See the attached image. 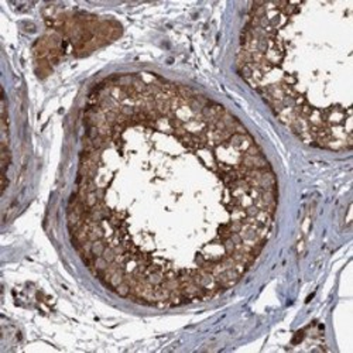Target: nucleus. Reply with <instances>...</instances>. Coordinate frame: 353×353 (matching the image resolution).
Returning <instances> with one entry per match:
<instances>
[{"label": "nucleus", "mask_w": 353, "mask_h": 353, "mask_svg": "<svg viewBox=\"0 0 353 353\" xmlns=\"http://www.w3.org/2000/svg\"><path fill=\"white\" fill-rule=\"evenodd\" d=\"M238 67L305 144L352 149L353 2L254 3L241 34Z\"/></svg>", "instance_id": "nucleus-2"}, {"label": "nucleus", "mask_w": 353, "mask_h": 353, "mask_svg": "<svg viewBox=\"0 0 353 353\" xmlns=\"http://www.w3.org/2000/svg\"><path fill=\"white\" fill-rule=\"evenodd\" d=\"M71 243L121 299L171 308L211 300L254 266L279 185L236 116L150 72L105 78L88 97Z\"/></svg>", "instance_id": "nucleus-1"}]
</instances>
